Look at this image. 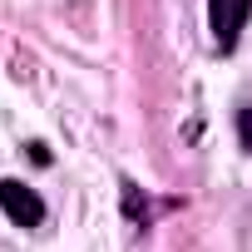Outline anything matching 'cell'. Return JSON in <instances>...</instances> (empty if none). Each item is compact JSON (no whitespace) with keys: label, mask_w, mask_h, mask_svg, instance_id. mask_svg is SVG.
<instances>
[{"label":"cell","mask_w":252,"mask_h":252,"mask_svg":"<svg viewBox=\"0 0 252 252\" xmlns=\"http://www.w3.org/2000/svg\"><path fill=\"white\" fill-rule=\"evenodd\" d=\"M237 134H242V149H252V104L237 109Z\"/></svg>","instance_id":"cell-3"},{"label":"cell","mask_w":252,"mask_h":252,"mask_svg":"<svg viewBox=\"0 0 252 252\" xmlns=\"http://www.w3.org/2000/svg\"><path fill=\"white\" fill-rule=\"evenodd\" d=\"M0 213H5L10 222H20V227L45 222V203H40V193L25 188L20 178H5V183H0Z\"/></svg>","instance_id":"cell-2"},{"label":"cell","mask_w":252,"mask_h":252,"mask_svg":"<svg viewBox=\"0 0 252 252\" xmlns=\"http://www.w3.org/2000/svg\"><path fill=\"white\" fill-rule=\"evenodd\" d=\"M247 15H252V0H208V25H213L218 50H232L237 45Z\"/></svg>","instance_id":"cell-1"}]
</instances>
